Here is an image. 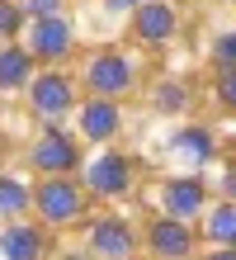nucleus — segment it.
I'll return each mask as SVG.
<instances>
[{
    "label": "nucleus",
    "instance_id": "nucleus-1",
    "mask_svg": "<svg viewBox=\"0 0 236 260\" xmlns=\"http://www.w3.org/2000/svg\"><path fill=\"white\" fill-rule=\"evenodd\" d=\"M33 208H38V218L47 227H66V222H76L85 213V189L71 175H47L33 189Z\"/></svg>",
    "mask_w": 236,
    "mask_h": 260
},
{
    "label": "nucleus",
    "instance_id": "nucleus-2",
    "mask_svg": "<svg viewBox=\"0 0 236 260\" xmlns=\"http://www.w3.org/2000/svg\"><path fill=\"white\" fill-rule=\"evenodd\" d=\"M71 104H76V85H71L61 71H43V76L28 81V109H33L38 118H47V123L66 118Z\"/></svg>",
    "mask_w": 236,
    "mask_h": 260
},
{
    "label": "nucleus",
    "instance_id": "nucleus-3",
    "mask_svg": "<svg viewBox=\"0 0 236 260\" xmlns=\"http://www.w3.org/2000/svg\"><path fill=\"white\" fill-rule=\"evenodd\" d=\"M85 189L99 199H118L132 189V161L123 151H99L85 161Z\"/></svg>",
    "mask_w": 236,
    "mask_h": 260
},
{
    "label": "nucleus",
    "instance_id": "nucleus-4",
    "mask_svg": "<svg viewBox=\"0 0 236 260\" xmlns=\"http://www.w3.org/2000/svg\"><path fill=\"white\" fill-rule=\"evenodd\" d=\"M28 166L43 175H71L76 166H81V147H76V137L71 133H61V128H47L33 151H28Z\"/></svg>",
    "mask_w": 236,
    "mask_h": 260
},
{
    "label": "nucleus",
    "instance_id": "nucleus-5",
    "mask_svg": "<svg viewBox=\"0 0 236 260\" xmlns=\"http://www.w3.org/2000/svg\"><path fill=\"white\" fill-rule=\"evenodd\" d=\"M85 85H90V95L94 100H114V95H123V90L132 85V62L123 52H94L90 62H85Z\"/></svg>",
    "mask_w": 236,
    "mask_h": 260
},
{
    "label": "nucleus",
    "instance_id": "nucleus-6",
    "mask_svg": "<svg viewBox=\"0 0 236 260\" xmlns=\"http://www.w3.org/2000/svg\"><path fill=\"white\" fill-rule=\"evenodd\" d=\"M66 52H71V19H66V14H47V19L28 24V57L61 62Z\"/></svg>",
    "mask_w": 236,
    "mask_h": 260
},
{
    "label": "nucleus",
    "instance_id": "nucleus-7",
    "mask_svg": "<svg viewBox=\"0 0 236 260\" xmlns=\"http://www.w3.org/2000/svg\"><path fill=\"white\" fill-rule=\"evenodd\" d=\"M161 208H165V218L189 222L194 213L208 208V185H203L198 175H175V180H165V189H161Z\"/></svg>",
    "mask_w": 236,
    "mask_h": 260
},
{
    "label": "nucleus",
    "instance_id": "nucleus-8",
    "mask_svg": "<svg viewBox=\"0 0 236 260\" xmlns=\"http://www.w3.org/2000/svg\"><path fill=\"white\" fill-rule=\"evenodd\" d=\"M90 251L104 260H132L137 255V232L123 218H99L90 222Z\"/></svg>",
    "mask_w": 236,
    "mask_h": 260
},
{
    "label": "nucleus",
    "instance_id": "nucleus-9",
    "mask_svg": "<svg viewBox=\"0 0 236 260\" xmlns=\"http://www.w3.org/2000/svg\"><path fill=\"white\" fill-rule=\"evenodd\" d=\"M147 251L156 260H184L189 251H194V232H189V222L165 218V213H161V218L147 227Z\"/></svg>",
    "mask_w": 236,
    "mask_h": 260
},
{
    "label": "nucleus",
    "instance_id": "nucleus-10",
    "mask_svg": "<svg viewBox=\"0 0 236 260\" xmlns=\"http://www.w3.org/2000/svg\"><path fill=\"white\" fill-rule=\"evenodd\" d=\"M175 28H180V14L165 0H147V5L132 10V34L142 43H165V38H175Z\"/></svg>",
    "mask_w": 236,
    "mask_h": 260
},
{
    "label": "nucleus",
    "instance_id": "nucleus-11",
    "mask_svg": "<svg viewBox=\"0 0 236 260\" xmlns=\"http://www.w3.org/2000/svg\"><path fill=\"white\" fill-rule=\"evenodd\" d=\"M47 241L38 227L28 222H5V232H0V260H43Z\"/></svg>",
    "mask_w": 236,
    "mask_h": 260
},
{
    "label": "nucleus",
    "instance_id": "nucleus-12",
    "mask_svg": "<svg viewBox=\"0 0 236 260\" xmlns=\"http://www.w3.org/2000/svg\"><path fill=\"white\" fill-rule=\"evenodd\" d=\"M118 128H123V114L114 100H85L81 104V137L104 142V137H118Z\"/></svg>",
    "mask_w": 236,
    "mask_h": 260
},
{
    "label": "nucleus",
    "instance_id": "nucleus-13",
    "mask_svg": "<svg viewBox=\"0 0 236 260\" xmlns=\"http://www.w3.org/2000/svg\"><path fill=\"white\" fill-rule=\"evenodd\" d=\"M33 81V57L24 43H5L0 48V90H24Z\"/></svg>",
    "mask_w": 236,
    "mask_h": 260
},
{
    "label": "nucleus",
    "instance_id": "nucleus-14",
    "mask_svg": "<svg viewBox=\"0 0 236 260\" xmlns=\"http://www.w3.org/2000/svg\"><path fill=\"white\" fill-rule=\"evenodd\" d=\"M24 208H33V189L24 180H14V175H0V218L14 222Z\"/></svg>",
    "mask_w": 236,
    "mask_h": 260
},
{
    "label": "nucleus",
    "instance_id": "nucleus-15",
    "mask_svg": "<svg viewBox=\"0 0 236 260\" xmlns=\"http://www.w3.org/2000/svg\"><path fill=\"white\" fill-rule=\"evenodd\" d=\"M203 227H208V241H217V246H236V204H217Z\"/></svg>",
    "mask_w": 236,
    "mask_h": 260
},
{
    "label": "nucleus",
    "instance_id": "nucleus-16",
    "mask_svg": "<svg viewBox=\"0 0 236 260\" xmlns=\"http://www.w3.org/2000/svg\"><path fill=\"white\" fill-rule=\"evenodd\" d=\"M151 104H156V114H180L189 104V85L184 81H161L151 90Z\"/></svg>",
    "mask_w": 236,
    "mask_h": 260
},
{
    "label": "nucleus",
    "instance_id": "nucleus-17",
    "mask_svg": "<svg viewBox=\"0 0 236 260\" xmlns=\"http://www.w3.org/2000/svg\"><path fill=\"white\" fill-rule=\"evenodd\" d=\"M175 147L189 151L194 161H208V156H213V137L203 133V128H184V133H175Z\"/></svg>",
    "mask_w": 236,
    "mask_h": 260
},
{
    "label": "nucleus",
    "instance_id": "nucleus-18",
    "mask_svg": "<svg viewBox=\"0 0 236 260\" xmlns=\"http://www.w3.org/2000/svg\"><path fill=\"white\" fill-rule=\"evenodd\" d=\"M213 62H217V71H236V34L213 38Z\"/></svg>",
    "mask_w": 236,
    "mask_h": 260
},
{
    "label": "nucleus",
    "instance_id": "nucleus-19",
    "mask_svg": "<svg viewBox=\"0 0 236 260\" xmlns=\"http://www.w3.org/2000/svg\"><path fill=\"white\" fill-rule=\"evenodd\" d=\"M19 24H24V14L14 0H0V38H14L19 34Z\"/></svg>",
    "mask_w": 236,
    "mask_h": 260
},
{
    "label": "nucleus",
    "instance_id": "nucleus-20",
    "mask_svg": "<svg viewBox=\"0 0 236 260\" xmlns=\"http://www.w3.org/2000/svg\"><path fill=\"white\" fill-rule=\"evenodd\" d=\"M61 5H66V0H19V14H28V19H47V14H61Z\"/></svg>",
    "mask_w": 236,
    "mask_h": 260
},
{
    "label": "nucleus",
    "instance_id": "nucleus-21",
    "mask_svg": "<svg viewBox=\"0 0 236 260\" xmlns=\"http://www.w3.org/2000/svg\"><path fill=\"white\" fill-rule=\"evenodd\" d=\"M217 100L236 109V71H217Z\"/></svg>",
    "mask_w": 236,
    "mask_h": 260
},
{
    "label": "nucleus",
    "instance_id": "nucleus-22",
    "mask_svg": "<svg viewBox=\"0 0 236 260\" xmlns=\"http://www.w3.org/2000/svg\"><path fill=\"white\" fill-rule=\"evenodd\" d=\"M222 194H227V204H236V161L227 166V180H222Z\"/></svg>",
    "mask_w": 236,
    "mask_h": 260
},
{
    "label": "nucleus",
    "instance_id": "nucleus-23",
    "mask_svg": "<svg viewBox=\"0 0 236 260\" xmlns=\"http://www.w3.org/2000/svg\"><path fill=\"white\" fill-rule=\"evenodd\" d=\"M203 260H236V246H217V251H208Z\"/></svg>",
    "mask_w": 236,
    "mask_h": 260
},
{
    "label": "nucleus",
    "instance_id": "nucleus-24",
    "mask_svg": "<svg viewBox=\"0 0 236 260\" xmlns=\"http://www.w3.org/2000/svg\"><path fill=\"white\" fill-rule=\"evenodd\" d=\"M109 10H137V5H147V0H104Z\"/></svg>",
    "mask_w": 236,
    "mask_h": 260
},
{
    "label": "nucleus",
    "instance_id": "nucleus-25",
    "mask_svg": "<svg viewBox=\"0 0 236 260\" xmlns=\"http://www.w3.org/2000/svg\"><path fill=\"white\" fill-rule=\"evenodd\" d=\"M227 5H236V0H227Z\"/></svg>",
    "mask_w": 236,
    "mask_h": 260
}]
</instances>
